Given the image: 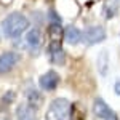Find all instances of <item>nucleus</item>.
<instances>
[{"label": "nucleus", "instance_id": "obj_5", "mask_svg": "<svg viewBox=\"0 0 120 120\" xmlns=\"http://www.w3.org/2000/svg\"><path fill=\"white\" fill-rule=\"evenodd\" d=\"M48 34H50V53H55V51H59L61 50V42L64 38V30L61 29V26L58 22H53L50 29H48Z\"/></svg>", "mask_w": 120, "mask_h": 120}, {"label": "nucleus", "instance_id": "obj_6", "mask_svg": "<svg viewBox=\"0 0 120 120\" xmlns=\"http://www.w3.org/2000/svg\"><path fill=\"white\" fill-rule=\"evenodd\" d=\"M42 42H43V37H42V32L38 29H30L26 35V45L27 48L32 51V53H37L42 46Z\"/></svg>", "mask_w": 120, "mask_h": 120}, {"label": "nucleus", "instance_id": "obj_1", "mask_svg": "<svg viewBox=\"0 0 120 120\" xmlns=\"http://www.w3.org/2000/svg\"><path fill=\"white\" fill-rule=\"evenodd\" d=\"M27 27H29V21L21 13H11L3 21V34L10 38L21 35Z\"/></svg>", "mask_w": 120, "mask_h": 120}, {"label": "nucleus", "instance_id": "obj_12", "mask_svg": "<svg viewBox=\"0 0 120 120\" xmlns=\"http://www.w3.org/2000/svg\"><path fill=\"white\" fill-rule=\"evenodd\" d=\"M117 10H119V0H106V3H104V15L107 18L114 16L117 13Z\"/></svg>", "mask_w": 120, "mask_h": 120}, {"label": "nucleus", "instance_id": "obj_2", "mask_svg": "<svg viewBox=\"0 0 120 120\" xmlns=\"http://www.w3.org/2000/svg\"><path fill=\"white\" fill-rule=\"evenodd\" d=\"M71 112V104L64 98H58L50 104L46 111V120H67Z\"/></svg>", "mask_w": 120, "mask_h": 120}, {"label": "nucleus", "instance_id": "obj_9", "mask_svg": "<svg viewBox=\"0 0 120 120\" xmlns=\"http://www.w3.org/2000/svg\"><path fill=\"white\" fill-rule=\"evenodd\" d=\"M42 104H43V98H42V94L37 90H32V91L27 93V106L29 107H32L34 111H38L42 107Z\"/></svg>", "mask_w": 120, "mask_h": 120}, {"label": "nucleus", "instance_id": "obj_8", "mask_svg": "<svg viewBox=\"0 0 120 120\" xmlns=\"http://www.w3.org/2000/svg\"><path fill=\"white\" fill-rule=\"evenodd\" d=\"M38 83H40V86L43 90L51 91V90H55L56 86H58V83H59V75L56 74V72H53V71H48L46 74H43L40 77Z\"/></svg>", "mask_w": 120, "mask_h": 120}, {"label": "nucleus", "instance_id": "obj_4", "mask_svg": "<svg viewBox=\"0 0 120 120\" xmlns=\"http://www.w3.org/2000/svg\"><path fill=\"white\" fill-rule=\"evenodd\" d=\"M93 114L101 120H119V117L115 115V112L99 98L94 99V102H93Z\"/></svg>", "mask_w": 120, "mask_h": 120}, {"label": "nucleus", "instance_id": "obj_14", "mask_svg": "<svg viewBox=\"0 0 120 120\" xmlns=\"http://www.w3.org/2000/svg\"><path fill=\"white\" fill-rule=\"evenodd\" d=\"M114 90H115V93H117V94H120V80H117V82H115V88H114Z\"/></svg>", "mask_w": 120, "mask_h": 120}, {"label": "nucleus", "instance_id": "obj_7", "mask_svg": "<svg viewBox=\"0 0 120 120\" xmlns=\"http://www.w3.org/2000/svg\"><path fill=\"white\" fill-rule=\"evenodd\" d=\"M18 63V55L13 51H5L0 56V74H8Z\"/></svg>", "mask_w": 120, "mask_h": 120}, {"label": "nucleus", "instance_id": "obj_10", "mask_svg": "<svg viewBox=\"0 0 120 120\" xmlns=\"http://www.w3.org/2000/svg\"><path fill=\"white\" fill-rule=\"evenodd\" d=\"M64 38L67 40V43H71V45H75V43H79L80 40H82V32L79 30L77 27H67L64 30Z\"/></svg>", "mask_w": 120, "mask_h": 120}, {"label": "nucleus", "instance_id": "obj_13", "mask_svg": "<svg viewBox=\"0 0 120 120\" xmlns=\"http://www.w3.org/2000/svg\"><path fill=\"white\" fill-rule=\"evenodd\" d=\"M34 109L29 106H21L18 112V120H34Z\"/></svg>", "mask_w": 120, "mask_h": 120}, {"label": "nucleus", "instance_id": "obj_3", "mask_svg": "<svg viewBox=\"0 0 120 120\" xmlns=\"http://www.w3.org/2000/svg\"><path fill=\"white\" fill-rule=\"evenodd\" d=\"M106 38V30L101 26H90L82 32V40L86 45H94L99 43Z\"/></svg>", "mask_w": 120, "mask_h": 120}, {"label": "nucleus", "instance_id": "obj_11", "mask_svg": "<svg viewBox=\"0 0 120 120\" xmlns=\"http://www.w3.org/2000/svg\"><path fill=\"white\" fill-rule=\"evenodd\" d=\"M96 66H98V71H99L101 75L107 74V71H109V53H107V51H101V53L98 55Z\"/></svg>", "mask_w": 120, "mask_h": 120}]
</instances>
